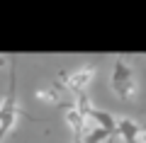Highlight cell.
<instances>
[{
	"instance_id": "obj_1",
	"label": "cell",
	"mask_w": 146,
	"mask_h": 143,
	"mask_svg": "<svg viewBox=\"0 0 146 143\" xmlns=\"http://www.w3.org/2000/svg\"><path fill=\"white\" fill-rule=\"evenodd\" d=\"M112 87L119 95V100H129L131 92H134V71L127 66L124 58H117L115 61V71H112Z\"/></svg>"
},
{
	"instance_id": "obj_2",
	"label": "cell",
	"mask_w": 146,
	"mask_h": 143,
	"mask_svg": "<svg viewBox=\"0 0 146 143\" xmlns=\"http://www.w3.org/2000/svg\"><path fill=\"white\" fill-rule=\"evenodd\" d=\"M93 73H95L93 66H83V68H78L76 73H71V75H68V73H61L58 82L66 85L68 92H76V97H78V95H83V87L93 80Z\"/></svg>"
}]
</instances>
